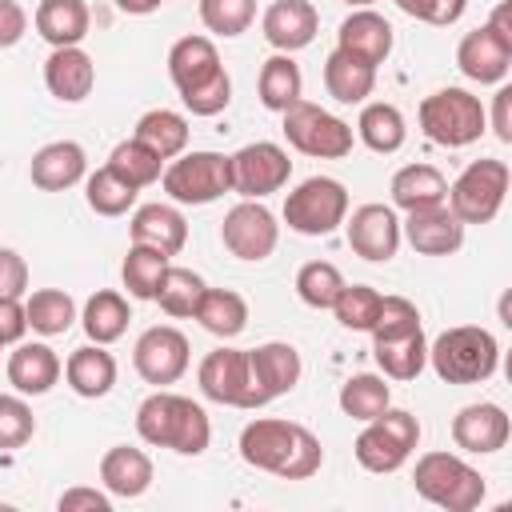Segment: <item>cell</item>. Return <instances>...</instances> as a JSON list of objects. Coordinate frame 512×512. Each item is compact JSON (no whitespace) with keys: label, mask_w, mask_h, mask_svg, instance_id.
Here are the masks:
<instances>
[{"label":"cell","mask_w":512,"mask_h":512,"mask_svg":"<svg viewBox=\"0 0 512 512\" xmlns=\"http://www.w3.org/2000/svg\"><path fill=\"white\" fill-rule=\"evenodd\" d=\"M240 456H244V464L260 468V472H272L280 480H308L324 464L320 440L304 424L276 420V416H256V420L244 424Z\"/></svg>","instance_id":"cell-1"},{"label":"cell","mask_w":512,"mask_h":512,"mask_svg":"<svg viewBox=\"0 0 512 512\" xmlns=\"http://www.w3.org/2000/svg\"><path fill=\"white\" fill-rule=\"evenodd\" d=\"M136 432L144 444L152 448H172L180 456H200L212 440V424L208 412L176 392H152L140 408H136Z\"/></svg>","instance_id":"cell-2"},{"label":"cell","mask_w":512,"mask_h":512,"mask_svg":"<svg viewBox=\"0 0 512 512\" xmlns=\"http://www.w3.org/2000/svg\"><path fill=\"white\" fill-rule=\"evenodd\" d=\"M428 364L444 384H484L500 364V344L488 328L460 324L428 344Z\"/></svg>","instance_id":"cell-3"},{"label":"cell","mask_w":512,"mask_h":512,"mask_svg":"<svg viewBox=\"0 0 512 512\" xmlns=\"http://www.w3.org/2000/svg\"><path fill=\"white\" fill-rule=\"evenodd\" d=\"M412 484L428 504L444 512H472L484 500V476L452 452H424L416 460Z\"/></svg>","instance_id":"cell-4"},{"label":"cell","mask_w":512,"mask_h":512,"mask_svg":"<svg viewBox=\"0 0 512 512\" xmlns=\"http://www.w3.org/2000/svg\"><path fill=\"white\" fill-rule=\"evenodd\" d=\"M420 444V420L404 408H384L380 416L364 420V432L356 436L352 452L360 460V468L384 476V472H396L404 468V460L412 456V448Z\"/></svg>","instance_id":"cell-5"},{"label":"cell","mask_w":512,"mask_h":512,"mask_svg":"<svg viewBox=\"0 0 512 512\" xmlns=\"http://www.w3.org/2000/svg\"><path fill=\"white\" fill-rule=\"evenodd\" d=\"M484 124H488L484 104L468 88H440L420 100V128L440 148H464L480 140Z\"/></svg>","instance_id":"cell-6"},{"label":"cell","mask_w":512,"mask_h":512,"mask_svg":"<svg viewBox=\"0 0 512 512\" xmlns=\"http://www.w3.org/2000/svg\"><path fill=\"white\" fill-rule=\"evenodd\" d=\"M348 216V192L332 176H308L300 180L284 200V224L300 236H328Z\"/></svg>","instance_id":"cell-7"},{"label":"cell","mask_w":512,"mask_h":512,"mask_svg":"<svg viewBox=\"0 0 512 512\" xmlns=\"http://www.w3.org/2000/svg\"><path fill=\"white\" fill-rule=\"evenodd\" d=\"M508 164L504 160H472L452 184H448V208L460 224H488L496 220L504 192H508Z\"/></svg>","instance_id":"cell-8"},{"label":"cell","mask_w":512,"mask_h":512,"mask_svg":"<svg viewBox=\"0 0 512 512\" xmlns=\"http://www.w3.org/2000/svg\"><path fill=\"white\" fill-rule=\"evenodd\" d=\"M160 180L176 204H212L232 192V168L224 152H180L160 172Z\"/></svg>","instance_id":"cell-9"},{"label":"cell","mask_w":512,"mask_h":512,"mask_svg":"<svg viewBox=\"0 0 512 512\" xmlns=\"http://www.w3.org/2000/svg\"><path fill=\"white\" fill-rule=\"evenodd\" d=\"M280 116H284V136H288V144L296 152L320 156V160H340V156L352 152V128L340 116L324 112L320 104H312V100L300 96Z\"/></svg>","instance_id":"cell-10"},{"label":"cell","mask_w":512,"mask_h":512,"mask_svg":"<svg viewBox=\"0 0 512 512\" xmlns=\"http://www.w3.org/2000/svg\"><path fill=\"white\" fill-rule=\"evenodd\" d=\"M228 168H232V192H240L244 200H264V196L280 192L292 176L288 152L272 140L244 144L240 152L228 156Z\"/></svg>","instance_id":"cell-11"},{"label":"cell","mask_w":512,"mask_h":512,"mask_svg":"<svg viewBox=\"0 0 512 512\" xmlns=\"http://www.w3.org/2000/svg\"><path fill=\"white\" fill-rule=\"evenodd\" d=\"M220 240L236 260H268L280 240L276 216L260 200H240L220 224Z\"/></svg>","instance_id":"cell-12"},{"label":"cell","mask_w":512,"mask_h":512,"mask_svg":"<svg viewBox=\"0 0 512 512\" xmlns=\"http://www.w3.org/2000/svg\"><path fill=\"white\" fill-rule=\"evenodd\" d=\"M132 364L156 388L176 384L188 372V336L172 324H156V328L140 332V340L132 348Z\"/></svg>","instance_id":"cell-13"},{"label":"cell","mask_w":512,"mask_h":512,"mask_svg":"<svg viewBox=\"0 0 512 512\" xmlns=\"http://www.w3.org/2000/svg\"><path fill=\"white\" fill-rule=\"evenodd\" d=\"M200 392L216 404L228 408H256L252 400V372H248V352L244 348H216L200 360L196 368Z\"/></svg>","instance_id":"cell-14"},{"label":"cell","mask_w":512,"mask_h":512,"mask_svg":"<svg viewBox=\"0 0 512 512\" xmlns=\"http://www.w3.org/2000/svg\"><path fill=\"white\" fill-rule=\"evenodd\" d=\"M248 372H252V400L256 408H264L300 384V352L284 340H268L260 348H248Z\"/></svg>","instance_id":"cell-15"},{"label":"cell","mask_w":512,"mask_h":512,"mask_svg":"<svg viewBox=\"0 0 512 512\" xmlns=\"http://www.w3.org/2000/svg\"><path fill=\"white\" fill-rule=\"evenodd\" d=\"M348 248L372 264H384L400 248V220L388 204H360L352 216H344Z\"/></svg>","instance_id":"cell-16"},{"label":"cell","mask_w":512,"mask_h":512,"mask_svg":"<svg viewBox=\"0 0 512 512\" xmlns=\"http://www.w3.org/2000/svg\"><path fill=\"white\" fill-rule=\"evenodd\" d=\"M512 436V424H508V412L500 404H468L452 416V440L456 448L464 452H476V456H492L508 444Z\"/></svg>","instance_id":"cell-17"},{"label":"cell","mask_w":512,"mask_h":512,"mask_svg":"<svg viewBox=\"0 0 512 512\" xmlns=\"http://www.w3.org/2000/svg\"><path fill=\"white\" fill-rule=\"evenodd\" d=\"M260 32L264 40L276 48V52H300L316 40L320 32V12L308 4V0H272L264 20H260Z\"/></svg>","instance_id":"cell-18"},{"label":"cell","mask_w":512,"mask_h":512,"mask_svg":"<svg viewBox=\"0 0 512 512\" xmlns=\"http://www.w3.org/2000/svg\"><path fill=\"white\" fill-rule=\"evenodd\" d=\"M404 236L420 256H452L464 244V224L456 220L448 204H432V208L408 212Z\"/></svg>","instance_id":"cell-19"},{"label":"cell","mask_w":512,"mask_h":512,"mask_svg":"<svg viewBox=\"0 0 512 512\" xmlns=\"http://www.w3.org/2000/svg\"><path fill=\"white\" fill-rule=\"evenodd\" d=\"M336 48L356 56V60H364V64H372V68H380L388 60V52H392V24L372 8H356L352 16L340 20Z\"/></svg>","instance_id":"cell-20"},{"label":"cell","mask_w":512,"mask_h":512,"mask_svg":"<svg viewBox=\"0 0 512 512\" xmlns=\"http://www.w3.org/2000/svg\"><path fill=\"white\" fill-rule=\"evenodd\" d=\"M456 68L476 84H504L512 68V44H504L488 28H472L456 48Z\"/></svg>","instance_id":"cell-21"},{"label":"cell","mask_w":512,"mask_h":512,"mask_svg":"<svg viewBox=\"0 0 512 512\" xmlns=\"http://www.w3.org/2000/svg\"><path fill=\"white\" fill-rule=\"evenodd\" d=\"M44 84H48V92L56 100L80 104V100H88V92L96 84V64H92V56L80 44L52 48V56L44 60Z\"/></svg>","instance_id":"cell-22"},{"label":"cell","mask_w":512,"mask_h":512,"mask_svg":"<svg viewBox=\"0 0 512 512\" xmlns=\"http://www.w3.org/2000/svg\"><path fill=\"white\" fill-rule=\"evenodd\" d=\"M32 184L36 188H44V192H64V188H72V184H80L84 180V172H88V156H84V148L76 144V140H52V144H44L36 156H32Z\"/></svg>","instance_id":"cell-23"},{"label":"cell","mask_w":512,"mask_h":512,"mask_svg":"<svg viewBox=\"0 0 512 512\" xmlns=\"http://www.w3.org/2000/svg\"><path fill=\"white\" fill-rule=\"evenodd\" d=\"M128 236H132V244H148V248H160V252L176 256L188 244V220L172 204H140L132 212Z\"/></svg>","instance_id":"cell-24"},{"label":"cell","mask_w":512,"mask_h":512,"mask_svg":"<svg viewBox=\"0 0 512 512\" xmlns=\"http://www.w3.org/2000/svg\"><path fill=\"white\" fill-rule=\"evenodd\" d=\"M60 356L48 344H16V352L8 356V384L20 396H44L52 392V384L60 380Z\"/></svg>","instance_id":"cell-25"},{"label":"cell","mask_w":512,"mask_h":512,"mask_svg":"<svg viewBox=\"0 0 512 512\" xmlns=\"http://www.w3.org/2000/svg\"><path fill=\"white\" fill-rule=\"evenodd\" d=\"M100 484L112 496H124V500L144 496L152 488V460H148V452L128 448V444L108 448L104 460H100Z\"/></svg>","instance_id":"cell-26"},{"label":"cell","mask_w":512,"mask_h":512,"mask_svg":"<svg viewBox=\"0 0 512 512\" xmlns=\"http://www.w3.org/2000/svg\"><path fill=\"white\" fill-rule=\"evenodd\" d=\"M64 380L76 396L100 400L116 384V360H112V352H104V344H84L64 360Z\"/></svg>","instance_id":"cell-27"},{"label":"cell","mask_w":512,"mask_h":512,"mask_svg":"<svg viewBox=\"0 0 512 512\" xmlns=\"http://www.w3.org/2000/svg\"><path fill=\"white\" fill-rule=\"evenodd\" d=\"M220 68H224L220 64V52H216V44L208 36H184L168 52V76H172L176 92H188V88L212 80Z\"/></svg>","instance_id":"cell-28"},{"label":"cell","mask_w":512,"mask_h":512,"mask_svg":"<svg viewBox=\"0 0 512 512\" xmlns=\"http://www.w3.org/2000/svg\"><path fill=\"white\" fill-rule=\"evenodd\" d=\"M36 32L52 44V48H72L88 36V4L84 0H40L36 16H32Z\"/></svg>","instance_id":"cell-29"},{"label":"cell","mask_w":512,"mask_h":512,"mask_svg":"<svg viewBox=\"0 0 512 512\" xmlns=\"http://www.w3.org/2000/svg\"><path fill=\"white\" fill-rule=\"evenodd\" d=\"M324 88L336 104H364L376 88V68L336 48L324 60Z\"/></svg>","instance_id":"cell-30"},{"label":"cell","mask_w":512,"mask_h":512,"mask_svg":"<svg viewBox=\"0 0 512 512\" xmlns=\"http://www.w3.org/2000/svg\"><path fill=\"white\" fill-rule=\"evenodd\" d=\"M444 200H448V180L432 164H404L392 176V204L404 208V212L432 208V204H444Z\"/></svg>","instance_id":"cell-31"},{"label":"cell","mask_w":512,"mask_h":512,"mask_svg":"<svg viewBox=\"0 0 512 512\" xmlns=\"http://www.w3.org/2000/svg\"><path fill=\"white\" fill-rule=\"evenodd\" d=\"M372 356H376V364L388 380H416L428 364L424 328L404 332V336H388V340H372Z\"/></svg>","instance_id":"cell-32"},{"label":"cell","mask_w":512,"mask_h":512,"mask_svg":"<svg viewBox=\"0 0 512 512\" xmlns=\"http://www.w3.org/2000/svg\"><path fill=\"white\" fill-rule=\"evenodd\" d=\"M196 320L204 324V332H212L220 340H232L248 324V304L232 288H204V296L196 304Z\"/></svg>","instance_id":"cell-33"},{"label":"cell","mask_w":512,"mask_h":512,"mask_svg":"<svg viewBox=\"0 0 512 512\" xmlns=\"http://www.w3.org/2000/svg\"><path fill=\"white\" fill-rule=\"evenodd\" d=\"M136 140L144 148H152L160 160H172L188 148V120L172 108H152L136 120Z\"/></svg>","instance_id":"cell-34"},{"label":"cell","mask_w":512,"mask_h":512,"mask_svg":"<svg viewBox=\"0 0 512 512\" xmlns=\"http://www.w3.org/2000/svg\"><path fill=\"white\" fill-rule=\"evenodd\" d=\"M260 104L268 108V112H284V108H292L296 100H300V88H304V80H300V64L288 56V52H276V56H268L264 60V68H260Z\"/></svg>","instance_id":"cell-35"},{"label":"cell","mask_w":512,"mask_h":512,"mask_svg":"<svg viewBox=\"0 0 512 512\" xmlns=\"http://www.w3.org/2000/svg\"><path fill=\"white\" fill-rule=\"evenodd\" d=\"M356 136L372 148V152H400L404 148V140H408V124H404V116H400V108L396 104H364V112H360V120H356Z\"/></svg>","instance_id":"cell-36"},{"label":"cell","mask_w":512,"mask_h":512,"mask_svg":"<svg viewBox=\"0 0 512 512\" xmlns=\"http://www.w3.org/2000/svg\"><path fill=\"white\" fill-rule=\"evenodd\" d=\"M128 320H132L128 300H124L120 292H112V288L88 296L84 316H80V324H84V332H88L92 344H112V340H120L124 328H128Z\"/></svg>","instance_id":"cell-37"},{"label":"cell","mask_w":512,"mask_h":512,"mask_svg":"<svg viewBox=\"0 0 512 512\" xmlns=\"http://www.w3.org/2000/svg\"><path fill=\"white\" fill-rule=\"evenodd\" d=\"M24 316H28V328L40 332V336H64L76 320V300L60 288H36L28 300H24Z\"/></svg>","instance_id":"cell-38"},{"label":"cell","mask_w":512,"mask_h":512,"mask_svg":"<svg viewBox=\"0 0 512 512\" xmlns=\"http://www.w3.org/2000/svg\"><path fill=\"white\" fill-rule=\"evenodd\" d=\"M204 280L192 272V268H176V264H168L164 268V276H160V288H156V304L168 312V316H176V320H184V316H196V304H200V296H204Z\"/></svg>","instance_id":"cell-39"},{"label":"cell","mask_w":512,"mask_h":512,"mask_svg":"<svg viewBox=\"0 0 512 512\" xmlns=\"http://www.w3.org/2000/svg\"><path fill=\"white\" fill-rule=\"evenodd\" d=\"M392 404V392L384 384V376H372V372H360V376H348L340 384V412L352 416V420H372L380 416L384 408Z\"/></svg>","instance_id":"cell-40"},{"label":"cell","mask_w":512,"mask_h":512,"mask_svg":"<svg viewBox=\"0 0 512 512\" xmlns=\"http://www.w3.org/2000/svg\"><path fill=\"white\" fill-rule=\"evenodd\" d=\"M164 268H168V252L148 248V244H132L128 256H124V264H120V276H124V288L136 300H152L156 288H160Z\"/></svg>","instance_id":"cell-41"},{"label":"cell","mask_w":512,"mask_h":512,"mask_svg":"<svg viewBox=\"0 0 512 512\" xmlns=\"http://www.w3.org/2000/svg\"><path fill=\"white\" fill-rule=\"evenodd\" d=\"M108 168H112V172H116L124 184H132V188L140 192V188H148V184H156V180H160L164 160H160L152 148H144V144L132 136V140H120V144L112 148Z\"/></svg>","instance_id":"cell-42"},{"label":"cell","mask_w":512,"mask_h":512,"mask_svg":"<svg viewBox=\"0 0 512 512\" xmlns=\"http://www.w3.org/2000/svg\"><path fill=\"white\" fill-rule=\"evenodd\" d=\"M84 200H88V208H92L96 216H124V212L136 204V188L124 184V180L104 164V168H96V172L88 176Z\"/></svg>","instance_id":"cell-43"},{"label":"cell","mask_w":512,"mask_h":512,"mask_svg":"<svg viewBox=\"0 0 512 512\" xmlns=\"http://www.w3.org/2000/svg\"><path fill=\"white\" fill-rule=\"evenodd\" d=\"M344 288V276L336 264L328 260H308L300 272H296V296L308 304V308H332V300L340 296Z\"/></svg>","instance_id":"cell-44"},{"label":"cell","mask_w":512,"mask_h":512,"mask_svg":"<svg viewBox=\"0 0 512 512\" xmlns=\"http://www.w3.org/2000/svg\"><path fill=\"white\" fill-rule=\"evenodd\" d=\"M332 312H336V320H340L344 328L368 332L372 320H376V312H380V292H376L372 284H344L340 296L332 300Z\"/></svg>","instance_id":"cell-45"},{"label":"cell","mask_w":512,"mask_h":512,"mask_svg":"<svg viewBox=\"0 0 512 512\" xmlns=\"http://www.w3.org/2000/svg\"><path fill=\"white\" fill-rule=\"evenodd\" d=\"M200 20L216 36H240L256 20V0H200Z\"/></svg>","instance_id":"cell-46"},{"label":"cell","mask_w":512,"mask_h":512,"mask_svg":"<svg viewBox=\"0 0 512 512\" xmlns=\"http://www.w3.org/2000/svg\"><path fill=\"white\" fill-rule=\"evenodd\" d=\"M420 328V312L408 296H380V312L372 320V340H388V336H404Z\"/></svg>","instance_id":"cell-47"},{"label":"cell","mask_w":512,"mask_h":512,"mask_svg":"<svg viewBox=\"0 0 512 512\" xmlns=\"http://www.w3.org/2000/svg\"><path fill=\"white\" fill-rule=\"evenodd\" d=\"M36 432V416L20 396H0V448H24Z\"/></svg>","instance_id":"cell-48"},{"label":"cell","mask_w":512,"mask_h":512,"mask_svg":"<svg viewBox=\"0 0 512 512\" xmlns=\"http://www.w3.org/2000/svg\"><path fill=\"white\" fill-rule=\"evenodd\" d=\"M180 100H184V108H188L192 116H216V112H224L228 100H232V80H228V72L220 68L212 80H204V84L180 92Z\"/></svg>","instance_id":"cell-49"},{"label":"cell","mask_w":512,"mask_h":512,"mask_svg":"<svg viewBox=\"0 0 512 512\" xmlns=\"http://www.w3.org/2000/svg\"><path fill=\"white\" fill-rule=\"evenodd\" d=\"M400 12H408L412 20H424V24H436V28H448L464 16L468 0H396Z\"/></svg>","instance_id":"cell-50"},{"label":"cell","mask_w":512,"mask_h":512,"mask_svg":"<svg viewBox=\"0 0 512 512\" xmlns=\"http://www.w3.org/2000/svg\"><path fill=\"white\" fill-rule=\"evenodd\" d=\"M28 292V264L20 252L0 248V300L4 296H24Z\"/></svg>","instance_id":"cell-51"},{"label":"cell","mask_w":512,"mask_h":512,"mask_svg":"<svg viewBox=\"0 0 512 512\" xmlns=\"http://www.w3.org/2000/svg\"><path fill=\"white\" fill-rule=\"evenodd\" d=\"M24 332H28L24 296H4L0 300V344H20Z\"/></svg>","instance_id":"cell-52"},{"label":"cell","mask_w":512,"mask_h":512,"mask_svg":"<svg viewBox=\"0 0 512 512\" xmlns=\"http://www.w3.org/2000/svg\"><path fill=\"white\" fill-rule=\"evenodd\" d=\"M60 512H112V496L96 488H68L60 496Z\"/></svg>","instance_id":"cell-53"},{"label":"cell","mask_w":512,"mask_h":512,"mask_svg":"<svg viewBox=\"0 0 512 512\" xmlns=\"http://www.w3.org/2000/svg\"><path fill=\"white\" fill-rule=\"evenodd\" d=\"M24 32H28V12L16 0H0V48L20 44Z\"/></svg>","instance_id":"cell-54"},{"label":"cell","mask_w":512,"mask_h":512,"mask_svg":"<svg viewBox=\"0 0 512 512\" xmlns=\"http://www.w3.org/2000/svg\"><path fill=\"white\" fill-rule=\"evenodd\" d=\"M492 132L500 144H512V84H500L492 96Z\"/></svg>","instance_id":"cell-55"},{"label":"cell","mask_w":512,"mask_h":512,"mask_svg":"<svg viewBox=\"0 0 512 512\" xmlns=\"http://www.w3.org/2000/svg\"><path fill=\"white\" fill-rule=\"evenodd\" d=\"M492 36H500L504 44H512V8L508 4H496L492 8V16H488V24H484Z\"/></svg>","instance_id":"cell-56"},{"label":"cell","mask_w":512,"mask_h":512,"mask_svg":"<svg viewBox=\"0 0 512 512\" xmlns=\"http://www.w3.org/2000/svg\"><path fill=\"white\" fill-rule=\"evenodd\" d=\"M164 0H116V8L120 12H128V16H148V12H156Z\"/></svg>","instance_id":"cell-57"},{"label":"cell","mask_w":512,"mask_h":512,"mask_svg":"<svg viewBox=\"0 0 512 512\" xmlns=\"http://www.w3.org/2000/svg\"><path fill=\"white\" fill-rule=\"evenodd\" d=\"M344 4H348V8H368L372 0H344Z\"/></svg>","instance_id":"cell-58"},{"label":"cell","mask_w":512,"mask_h":512,"mask_svg":"<svg viewBox=\"0 0 512 512\" xmlns=\"http://www.w3.org/2000/svg\"><path fill=\"white\" fill-rule=\"evenodd\" d=\"M0 348H4V344H0Z\"/></svg>","instance_id":"cell-59"}]
</instances>
